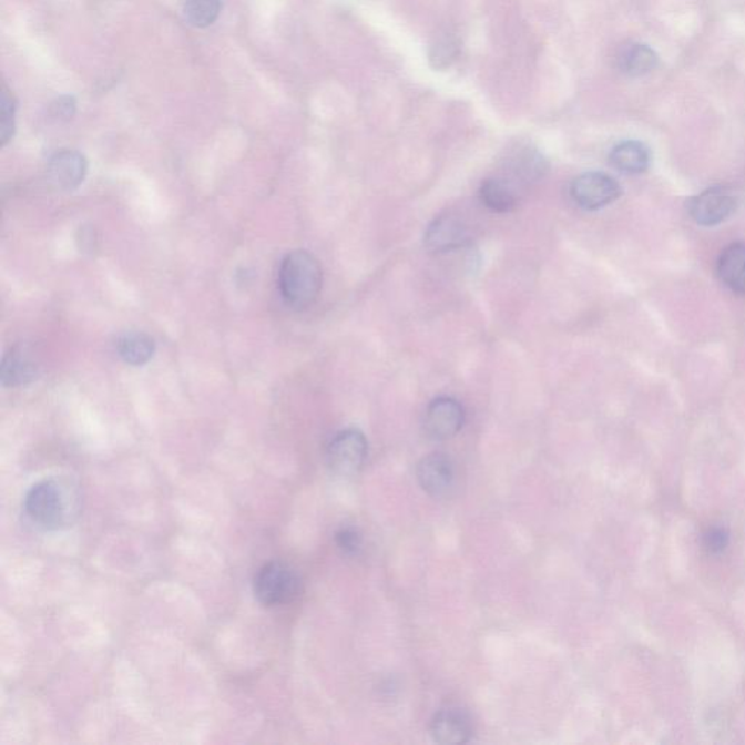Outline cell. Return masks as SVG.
Returning <instances> with one entry per match:
<instances>
[{
  "mask_svg": "<svg viewBox=\"0 0 745 745\" xmlns=\"http://www.w3.org/2000/svg\"><path fill=\"white\" fill-rule=\"evenodd\" d=\"M23 510L39 529L47 532L67 529L81 516V489L67 478L44 479L27 492Z\"/></svg>",
  "mask_w": 745,
  "mask_h": 745,
  "instance_id": "obj_1",
  "label": "cell"
},
{
  "mask_svg": "<svg viewBox=\"0 0 745 745\" xmlns=\"http://www.w3.org/2000/svg\"><path fill=\"white\" fill-rule=\"evenodd\" d=\"M324 274L319 261L307 251L284 256L278 272V288L284 302L296 310L307 309L323 290Z\"/></svg>",
  "mask_w": 745,
  "mask_h": 745,
  "instance_id": "obj_2",
  "label": "cell"
},
{
  "mask_svg": "<svg viewBox=\"0 0 745 745\" xmlns=\"http://www.w3.org/2000/svg\"><path fill=\"white\" fill-rule=\"evenodd\" d=\"M254 593L256 600L267 608L295 602L302 593L300 575L286 562H267L256 572Z\"/></svg>",
  "mask_w": 745,
  "mask_h": 745,
  "instance_id": "obj_3",
  "label": "cell"
},
{
  "mask_svg": "<svg viewBox=\"0 0 745 745\" xmlns=\"http://www.w3.org/2000/svg\"><path fill=\"white\" fill-rule=\"evenodd\" d=\"M369 445L366 436L356 428L338 432L326 449V463L338 477H354L365 466Z\"/></svg>",
  "mask_w": 745,
  "mask_h": 745,
  "instance_id": "obj_4",
  "label": "cell"
},
{
  "mask_svg": "<svg viewBox=\"0 0 745 745\" xmlns=\"http://www.w3.org/2000/svg\"><path fill=\"white\" fill-rule=\"evenodd\" d=\"M572 202L586 212H595L616 202L622 195L621 185L604 172H585L570 186Z\"/></svg>",
  "mask_w": 745,
  "mask_h": 745,
  "instance_id": "obj_5",
  "label": "cell"
},
{
  "mask_svg": "<svg viewBox=\"0 0 745 745\" xmlns=\"http://www.w3.org/2000/svg\"><path fill=\"white\" fill-rule=\"evenodd\" d=\"M738 207V197L728 186H712L688 202V214L701 226L725 222Z\"/></svg>",
  "mask_w": 745,
  "mask_h": 745,
  "instance_id": "obj_6",
  "label": "cell"
},
{
  "mask_svg": "<svg viewBox=\"0 0 745 745\" xmlns=\"http://www.w3.org/2000/svg\"><path fill=\"white\" fill-rule=\"evenodd\" d=\"M465 423V409L462 404L450 396H440L428 405L426 412L427 436L432 440L445 441L453 439Z\"/></svg>",
  "mask_w": 745,
  "mask_h": 745,
  "instance_id": "obj_7",
  "label": "cell"
},
{
  "mask_svg": "<svg viewBox=\"0 0 745 745\" xmlns=\"http://www.w3.org/2000/svg\"><path fill=\"white\" fill-rule=\"evenodd\" d=\"M469 241V227L463 218L451 213L436 217L423 236L427 249L436 254L465 248Z\"/></svg>",
  "mask_w": 745,
  "mask_h": 745,
  "instance_id": "obj_8",
  "label": "cell"
},
{
  "mask_svg": "<svg viewBox=\"0 0 745 745\" xmlns=\"http://www.w3.org/2000/svg\"><path fill=\"white\" fill-rule=\"evenodd\" d=\"M86 174V157L70 149L54 153L47 165V178L60 191L76 190L85 181Z\"/></svg>",
  "mask_w": 745,
  "mask_h": 745,
  "instance_id": "obj_9",
  "label": "cell"
},
{
  "mask_svg": "<svg viewBox=\"0 0 745 745\" xmlns=\"http://www.w3.org/2000/svg\"><path fill=\"white\" fill-rule=\"evenodd\" d=\"M455 466L447 456L432 453L426 456L417 466L419 486L431 497L441 498L455 486Z\"/></svg>",
  "mask_w": 745,
  "mask_h": 745,
  "instance_id": "obj_10",
  "label": "cell"
},
{
  "mask_svg": "<svg viewBox=\"0 0 745 745\" xmlns=\"http://www.w3.org/2000/svg\"><path fill=\"white\" fill-rule=\"evenodd\" d=\"M39 376V360L30 348L17 346L4 354L0 367V379L4 388H21L32 384Z\"/></svg>",
  "mask_w": 745,
  "mask_h": 745,
  "instance_id": "obj_11",
  "label": "cell"
},
{
  "mask_svg": "<svg viewBox=\"0 0 745 745\" xmlns=\"http://www.w3.org/2000/svg\"><path fill=\"white\" fill-rule=\"evenodd\" d=\"M473 725L470 716L459 707H447L436 714L431 722V735L439 744H463L472 737Z\"/></svg>",
  "mask_w": 745,
  "mask_h": 745,
  "instance_id": "obj_12",
  "label": "cell"
},
{
  "mask_svg": "<svg viewBox=\"0 0 745 745\" xmlns=\"http://www.w3.org/2000/svg\"><path fill=\"white\" fill-rule=\"evenodd\" d=\"M716 273L725 287L745 295V242H735L722 251Z\"/></svg>",
  "mask_w": 745,
  "mask_h": 745,
  "instance_id": "obj_13",
  "label": "cell"
},
{
  "mask_svg": "<svg viewBox=\"0 0 745 745\" xmlns=\"http://www.w3.org/2000/svg\"><path fill=\"white\" fill-rule=\"evenodd\" d=\"M479 200L482 206L487 207L489 212L506 214L511 213L520 202V191L514 185L506 180L504 176L500 178H489L483 181L481 188H479Z\"/></svg>",
  "mask_w": 745,
  "mask_h": 745,
  "instance_id": "obj_14",
  "label": "cell"
},
{
  "mask_svg": "<svg viewBox=\"0 0 745 745\" xmlns=\"http://www.w3.org/2000/svg\"><path fill=\"white\" fill-rule=\"evenodd\" d=\"M609 160L610 165L622 174L637 175L649 170L651 152L644 143L625 140L612 149Z\"/></svg>",
  "mask_w": 745,
  "mask_h": 745,
  "instance_id": "obj_15",
  "label": "cell"
},
{
  "mask_svg": "<svg viewBox=\"0 0 745 745\" xmlns=\"http://www.w3.org/2000/svg\"><path fill=\"white\" fill-rule=\"evenodd\" d=\"M156 344L151 335L144 333H125L116 341V353L125 365L142 367L155 356Z\"/></svg>",
  "mask_w": 745,
  "mask_h": 745,
  "instance_id": "obj_16",
  "label": "cell"
},
{
  "mask_svg": "<svg viewBox=\"0 0 745 745\" xmlns=\"http://www.w3.org/2000/svg\"><path fill=\"white\" fill-rule=\"evenodd\" d=\"M619 69L626 76H645L659 64V55L645 44H629L618 58Z\"/></svg>",
  "mask_w": 745,
  "mask_h": 745,
  "instance_id": "obj_17",
  "label": "cell"
},
{
  "mask_svg": "<svg viewBox=\"0 0 745 745\" xmlns=\"http://www.w3.org/2000/svg\"><path fill=\"white\" fill-rule=\"evenodd\" d=\"M222 12L221 0H186L185 20L193 27L207 28L218 20Z\"/></svg>",
  "mask_w": 745,
  "mask_h": 745,
  "instance_id": "obj_18",
  "label": "cell"
},
{
  "mask_svg": "<svg viewBox=\"0 0 745 745\" xmlns=\"http://www.w3.org/2000/svg\"><path fill=\"white\" fill-rule=\"evenodd\" d=\"M16 133V102L8 91L0 95V143L7 144Z\"/></svg>",
  "mask_w": 745,
  "mask_h": 745,
  "instance_id": "obj_19",
  "label": "cell"
},
{
  "mask_svg": "<svg viewBox=\"0 0 745 745\" xmlns=\"http://www.w3.org/2000/svg\"><path fill=\"white\" fill-rule=\"evenodd\" d=\"M361 534L354 528H341L335 533V543L346 555H356L361 549Z\"/></svg>",
  "mask_w": 745,
  "mask_h": 745,
  "instance_id": "obj_20",
  "label": "cell"
},
{
  "mask_svg": "<svg viewBox=\"0 0 745 745\" xmlns=\"http://www.w3.org/2000/svg\"><path fill=\"white\" fill-rule=\"evenodd\" d=\"M456 54H458V45L453 41L445 39L432 47L431 62H435L437 69L447 68L456 60Z\"/></svg>",
  "mask_w": 745,
  "mask_h": 745,
  "instance_id": "obj_21",
  "label": "cell"
},
{
  "mask_svg": "<svg viewBox=\"0 0 745 745\" xmlns=\"http://www.w3.org/2000/svg\"><path fill=\"white\" fill-rule=\"evenodd\" d=\"M705 544L711 552H722L728 544V533L724 529L712 528L705 534Z\"/></svg>",
  "mask_w": 745,
  "mask_h": 745,
  "instance_id": "obj_22",
  "label": "cell"
},
{
  "mask_svg": "<svg viewBox=\"0 0 745 745\" xmlns=\"http://www.w3.org/2000/svg\"><path fill=\"white\" fill-rule=\"evenodd\" d=\"M74 109H76V102H74L73 98L62 96L54 102L53 106H51V113L60 120H68L72 119Z\"/></svg>",
  "mask_w": 745,
  "mask_h": 745,
  "instance_id": "obj_23",
  "label": "cell"
}]
</instances>
